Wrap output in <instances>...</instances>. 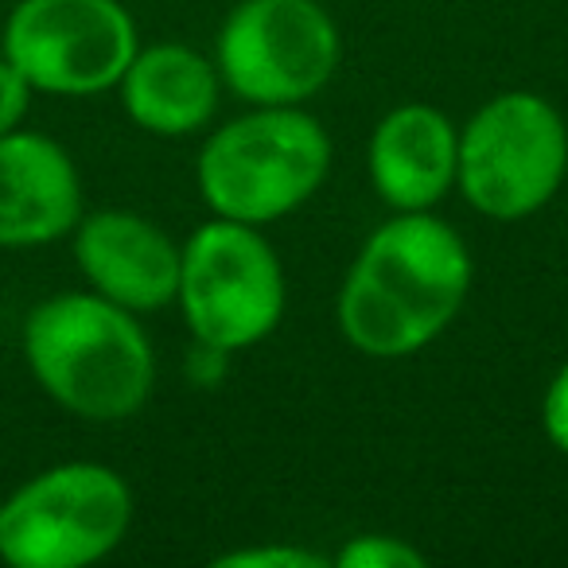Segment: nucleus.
I'll list each match as a JSON object with an SVG mask.
<instances>
[{"label":"nucleus","mask_w":568,"mask_h":568,"mask_svg":"<svg viewBox=\"0 0 568 568\" xmlns=\"http://www.w3.org/2000/svg\"><path fill=\"white\" fill-rule=\"evenodd\" d=\"M471 250L433 211H394L343 276L335 320L366 358H409L436 343L471 293Z\"/></svg>","instance_id":"obj_1"},{"label":"nucleus","mask_w":568,"mask_h":568,"mask_svg":"<svg viewBox=\"0 0 568 568\" xmlns=\"http://www.w3.org/2000/svg\"><path fill=\"white\" fill-rule=\"evenodd\" d=\"M20 351L36 386L90 425L136 417L156 386V351L136 312L90 288L36 304L20 327Z\"/></svg>","instance_id":"obj_2"},{"label":"nucleus","mask_w":568,"mask_h":568,"mask_svg":"<svg viewBox=\"0 0 568 568\" xmlns=\"http://www.w3.org/2000/svg\"><path fill=\"white\" fill-rule=\"evenodd\" d=\"M332 172V136L301 105H253L219 125L195 160L211 214L268 226L301 211Z\"/></svg>","instance_id":"obj_3"},{"label":"nucleus","mask_w":568,"mask_h":568,"mask_svg":"<svg viewBox=\"0 0 568 568\" xmlns=\"http://www.w3.org/2000/svg\"><path fill=\"white\" fill-rule=\"evenodd\" d=\"M133 510V490L110 464H51L0 503V560L12 568L98 565L129 537Z\"/></svg>","instance_id":"obj_4"},{"label":"nucleus","mask_w":568,"mask_h":568,"mask_svg":"<svg viewBox=\"0 0 568 568\" xmlns=\"http://www.w3.org/2000/svg\"><path fill=\"white\" fill-rule=\"evenodd\" d=\"M175 304L195 343L214 355L250 351L281 327L288 281L261 226L219 219L180 245Z\"/></svg>","instance_id":"obj_5"},{"label":"nucleus","mask_w":568,"mask_h":568,"mask_svg":"<svg viewBox=\"0 0 568 568\" xmlns=\"http://www.w3.org/2000/svg\"><path fill=\"white\" fill-rule=\"evenodd\" d=\"M565 175L568 125L534 90L495 94L459 129L456 187L483 219H529L557 195Z\"/></svg>","instance_id":"obj_6"},{"label":"nucleus","mask_w":568,"mask_h":568,"mask_svg":"<svg viewBox=\"0 0 568 568\" xmlns=\"http://www.w3.org/2000/svg\"><path fill=\"white\" fill-rule=\"evenodd\" d=\"M222 87L250 105H301L339 67V28L320 0H242L219 28Z\"/></svg>","instance_id":"obj_7"},{"label":"nucleus","mask_w":568,"mask_h":568,"mask_svg":"<svg viewBox=\"0 0 568 568\" xmlns=\"http://www.w3.org/2000/svg\"><path fill=\"white\" fill-rule=\"evenodd\" d=\"M136 48V24L121 0H17L0 28V55L36 94L55 98L118 90Z\"/></svg>","instance_id":"obj_8"},{"label":"nucleus","mask_w":568,"mask_h":568,"mask_svg":"<svg viewBox=\"0 0 568 568\" xmlns=\"http://www.w3.org/2000/svg\"><path fill=\"white\" fill-rule=\"evenodd\" d=\"M74 265L90 293L136 312L175 304L180 288V245L164 226L136 211H90L71 230Z\"/></svg>","instance_id":"obj_9"},{"label":"nucleus","mask_w":568,"mask_h":568,"mask_svg":"<svg viewBox=\"0 0 568 568\" xmlns=\"http://www.w3.org/2000/svg\"><path fill=\"white\" fill-rule=\"evenodd\" d=\"M82 214V175L63 144L24 125L0 136V250L63 242Z\"/></svg>","instance_id":"obj_10"},{"label":"nucleus","mask_w":568,"mask_h":568,"mask_svg":"<svg viewBox=\"0 0 568 568\" xmlns=\"http://www.w3.org/2000/svg\"><path fill=\"white\" fill-rule=\"evenodd\" d=\"M459 129L433 102H402L374 125L366 168L389 211H433L456 187Z\"/></svg>","instance_id":"obj_11"},{"label":"nucleus","mask_w":568,"mask_h":568,"mask_svg":"<svg viewBox=\"0 0 568 568\" xmlns=\"http://www.w3.org/2000/svg\"><path fill=\"white\" fill-rule=\"evenodd\" d=\"M118 94L136 129L152 136H191L211 125L222 79L206 55L168 40L136 48L118 82Z\"/></svg>","instance_id":"obj_12"},{"label":"nucleus","mask_w":568,"mask_h":568,"mask_svg":"<svg viewBox=\"0 0 568 568\" xmlns=\"http://www.w3.org/2000/svg\"><path fill=\"white\" fill-rule=\"evenodd\" d=\"M425 552L397 534H355L332 557L335 568H420Z\"/></svg>","instance_id":"obj_13"},{"label":"nucleus","mask_w":568,"mask_h":568,"mask_svg":"<svg viewBox=\"0 0 568 568\" xmlns=\"http://www.w3.org/2000/svg\"><path fill=\"white\" fill-rule=\"evenodd\" d=\"M214 568H327V557L304 545H250V549H230L214 560Z\"/></svg>","instance_id":"obj_14"},{"label":"nucleus","mask_w":568,"mask_h":568,"mask_svg":"<svg viewBox=\"0 0 568 568\" xmlns=\"http://www.w3.org/2000/svg\"><path fill=\"white\" fill-rule=\"evenodd\" d=\"M36 90L24 82V74L0 55V136L12 133L28 121V110H32Z\"/></svg>","instance_id":"obj_15"},{"label":"nucleus","mask_w":568,"mask_h":568,"mask_svg":"<svg viewBox=\"0 0 568 568\" xmlns=\"http://www.w3.org/2000/svg\"><path fill=\"white\" fill-rule=\"evenodd\" d=\"M541 428L552 448H557L560 456H568V363L552 374L549 389H545V397H541Z\"/></svg>","instance_id":"obj_16"}]
</instances>
